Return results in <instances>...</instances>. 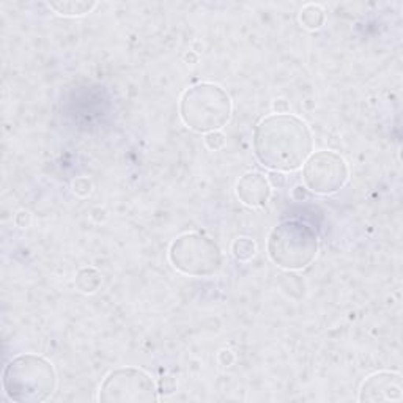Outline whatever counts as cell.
Segmentation results:
<instances>
[{"instance_id":"52a82bcc","label":"cell","mask_w":403,"mask_h":403,"mask_svg":"<svg viewBox=\"0 0 403 403\" xmlns=\"http://www.w3.org/2000/svg\"><path fill=\"white\" fill-rule=\"evenodd\" d=\"M350 178L346 161L339 153L320 150L312 153L302 167V182L317 196H332L345 188Z\"/></svg>"},{"instance_id":"9a60e30c","label":"cell","mask_w":403,"mask_h":403,"mask_svg":"<svg viewBox=\"0 0 403 403\" xmlns=\"http://www.w3.org/2000/svg\"><path fill=\"white\" fill-rule=\"evenodd\" d=\"M205 145L213 152L221 150V148H224V145H226V135L222 134L221 131L205 134Z\"/></svg>"},{"instance_id":"6da1fadb","label":"cell","mask_w":403,"mask_h":403,"mask_svg":"<svg viewBox=\"0 0 403 403\" xmlns=\"http://www.w3.org/2000/svg\"><path fill=\"white\" fill-rule=\"evenodd\" d=\"M254 153L271 172H295L314 153V135L300 117L271 114L254 129Z\"/></svg>"},{"instance_id":"8992f818","label":"cell","mask_w":403,"mask_h":403,"mask_svg":"<svg viewBox=\"0 0 403 403\" xmlns=\"http://www.w3.org/2000/svg\"><path fill=\"white\" fill-rule=\"evenodd\" d=\"M98 400L103 403H152L159 400V390L145 370L123 367L104 378Z\"/></svg>"},{"instance_id":"ffe728a7","label":"cell","mask_w":403,"mask_h":403,"mask_svg":"<svg viewBox=\"0 0 403 403\" xmlns=\"http://www.w3.org/2000/svg\"><path fill=\"white\" fill-rule=\"evenodd\" d=\"M272 109H274L276 114H288L290 112V104L287 99H276L274 103H272Z\"/></svg>"},{"instance_id":"2e32d148","label":"cell","mask_w":403,"mask_h":403,"mask_svg":"<svg viewBox=\"0 0 403 403\" xmlns=\"http://www.w3.org/2000/svg\"><path fill=\"white\" fill-rule=\"evenodd\" d=\"M15 224L20 227V228H27L32 224V214L27 210H21V212H17L15 216Z\"/></svg>"},{"instance_id":"d6986e66","label":"cell","mask_w":403,"mask_h":403,"mask_svg":"<svg viewBox=\"0 0 403 403\" xmlns=\"http://www.w3.org/2000/svg\"><path fill=\"white\" fill-rule=\"evenodd\" d=\"M218 359L221 365H224V367H228V365H232L235 362V355L232 350H221Z\"/></svg>"},{"instance_id":"4fadbf2b","label":"cell","mask_w":403,"mask_h":403,"mask_svg":"<svg viewBox=\"0 0 403 403\" xmlns=\"http://www.w3.org/2000/svg\"><path fill=\"white\" fill-rule=\"evenodd\" d=\"M232 254L238 262H249L257 254V243L252 238L240 237L232 243Z\"/></svg>"},{"instance_id":"7a4b0ae2","label":"cell","mask_w":403,"mask_h":403,"mask_svg":"<svg viewBox=\"0 0 403 403\" xmlns=\"http://www.w3.org/2000/svg\"><path fill=\"white\" fill-rule=\"evenodd\" d=\"M2 384L5 394L13 402H46L57 388V372L46 358L20 355L5 365Z\"/></svg>"},{"instance_id":"ac0fdd59","label":"cell","mask_w":403,"mask_h":403,"mask_svg":"<svg viewBox=\"0 0 403 403\" xmlns=\"http://www.w3.org/2000/svg\"><path fill=\"white\" fill-rule=\"evenodd\" d=\"M291 196H293L295 200L302 202V200H306V198H309V196H311V192H309V189L306 188V186L298 184V186H295L293 191H291Z\"/></svg>"},{"instance_id":"9c48e42d","label":"cell","mask_w":403,"mask_h":403,"mask_svg":"<svg viewBox=\"0 0 403 403\" xmlns=\"http://www.w3.org/2000/svg\"><path fill=\"white\" fill-rule=\"evenodd\" d=\"M272 188L263 173H244L237 183V197L243 205L249 208H262L270 202Z\"/></svg>"},{"instance_id":"e0dca14e","label":"cell","mask_w":403,"mask_h":403,"mask_svg":"<svg viewBox=\"0 0 403 403\" xmlns=\"http://www.w3.org/2000/svg\"><path fill=\"white\" fill-rule=\"evenodd\" d=\"M268 182L271 184V188H277V189H281L285 186V175L282 172H271L268 177Z\"/></svg>"},{"instance_id":"3957f363","label":"cell","mask_w":403,"mask_h":403,"mask_svg":"<svg viewBox=\"0 0 403 403\" xmlns=\"http://www.w3.org/2000/svg\"><path fill=\"white\" fill-rule=\"evenodd\" d=\"M232 98L221 85L200 82L189 87L179 99V117L198 134L221 131L232 119Z\"/></svg>"},{"instance_id":"5b68a950","label":"cell","mask_w":403,"mask_h":403,"mask_svg":"<svg viewBox=\"0 0 403 403\" xmlns=\"http://www.w3.org/2000/svg\"><path fill=\"white\" fill-rule=\"evenodd\" d=\"M169 260L173 268L189 277H212L218 274L224 263L221 247L202 233H184L169 247Z\"/></svg>"},{"instance_id":"8fae6325","label":"cell","mask_w":403,"mask_h":403,"mask_svg":"<svg viewBox=\"0 0 403 403\" xmlns=\"http://www.w3.org/2000/svg\"><path fill=\"white\" fill-rule=\"evenodd\" d=\"M103 276L96 268H91V266H85V268H80L76 274V287L82 293H95V291L101 287Z\"/></svg>"},{"instance_id":"277c9868","label":"cell","mask_w":403,"mask_h":403,"mask_svg":"<svg viewBox=\"0 0 403 403\" xmlns=\"http://www.w3.org/2000/svg\"><path fill=\"white\" fill-rule=\"evenodd\" d=\"M318 235L306 222L288 219L272 228L268 237L271 262L285 271H301L318 254Z\"/></svg>"},{"instance_id":"5bb4252c","label":"cell","mask_w":403,"mask_h":403,"mask_svg":"<svg viewBox=\"0 0 403 403\" xmlns=\"http://www.w3.org/2000/svg\"><path fill=\"white\" fill-rule=\"evenodd\" d=\"M71 188H73V192H74V194H76V196H79V197H87V196L91 194L93 183H91L90 179L87 178V177H78V178L73 182Z\"/></svg>"},{"instance_id":"7c38bea8","label":"cell","mask_w":403,"mask_h":403,"mask_svg":"<svg viewBox=\"0 0 403 403\" xmlns=\"http://www.w3.org/2000/svg\"><path fill=\"white\" fill-rule=\"evenodd\" d=\"M326 21L325 10L320 7V5L309 3L306 7H302L300 13V22L302 24V27H306L307 30H318L323 27V24Z\"/></svg>"},{"instance_id":"30bf717a","label":"cell","mask_w":403,"mask_h":403,"mask_svg":"<svg viewBox=\"0 0 403 403\" xmlns=\"http://www.w3.org/2000/svg\"><path fill=\"white\" fill-rule=\"evenodd\" d=\"M49 8L54 10L59 16L80 17L91 13L96 8V2H84V0H60V2H49Z\"/></svg>"},{"instance_id":"ba28073f","label":"cell","mask_w":403,"mask_h":403,"mask_svg":"<svg viewBox=\"0 0 403 403\" xmlns=\"http://www.w3.org/2000/svg\"><path fill=\"white\" fill-rule=\"evenodd\" d=\"M403 399V378L400 372L381 370L365 378L359 402H400Z\"/></svg>"}]
</instances>
